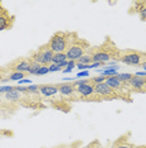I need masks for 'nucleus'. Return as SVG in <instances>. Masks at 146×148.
Here are the masks:
<instances>
[{"instance_id":"f704fd0d","label":"nucleus","mask_w":146,"mask_h":148,"mask_svg":"<svg viewBox=\"0 0 146 148\" xmlns=\"http://www.w3.org/2000/svg\"><path fill=\"white\" fill-rule=\"evenodd\" d=\"M1 103H3V101H1V97H0V105H1Z\"/></svg>"},{"instance_id":"b1692460","label":"nucleus","mask_w":146,"mask_h":148,"mask_svg":"<svg viewBox=\"0 0 146 148\" xmlns=\"http://www.w3.org/2000/svg\"><path fill=\"white\" fill-rule=\"evenodd\" d=\"M106 79H107V77H105V76H98V77H93V79H91V81L93 82V85H97V84L106 82Z\"/></svg>"},{"instance_id":"a211bd4d","label":"nucleus","mask_w":146,"mask_h":148,"mask_svg":"<svg viewBox=\"0 0 146 148\" xmlns=\"http://www.w3.org/2000/svg\"><path fill=\"white\" fill-rule=\"evenodd\" d=\"M77 61H78V63H81V65H91L92 63V55L89 52H86L81 58L77 60Z\"/></svg>"},{"instance_id":"f8f14e48","label":"nucleus","mask_w":146,"mask_h":148,"mask_svg":"<svg viewBox=\"0 0 146 148\" xmlns=\"http://www.w3.org/2000/svg\"><path fill=\"white\" fill-rule=\"evenodd\" d=\"M58 85H51V84H45V85H41L39 86V94L42 96L45 97H51L54 96L55 94H58Z\"/></svg>"},{"instance_id":"f03ea898","label":"nucleus","mask_w":146,"mask_h":148,"mask_svg":"<svg viewBox=\"0 0 146 148\" xmlns=\"http://www.w3.org/2000/svg\"><path fill=\"white\" fill-rule=\"evenodd\" d=\"M78 39L77 33L71 32H57L54 33L48 42L49 48L54 53H66L68 47Z\"/></svg>"},{"instance_id":"423d86ee","label":"nucleus","mask_w":146,"mask_h":148,"mask_svg":"<svg viewBox=\"0 0 146 148\" xmlns=\"http://www.w3.org/2000/svg\"><path fill=\"white\" fill-rule=\"evenodd\" d=\"M95 94L98 97H102V99H115V97H118L117 94H116L106 82L95 85Z\"/></svg>"},{"instance_id":"0eeeda50","label":"nucleus","mask_w":146,"mask_h":148,"mask_svg":"<svg viewBox=\"0 0 146 148\" xmlns=\"http://www.w3.org/2000/svg\"><path fill=\"white\" fill-rule=\"evenodd\" d=\"M106 84H107V85L111 87V89L114 90L116 94H117V96H118V94H120V91H125V90H126V85H127V84L122 82L117 76L107 77V79H106Z\"/></svg>"},{"instance_id":"4468645a","label":"nucleus","mask_w":146,"mask_h":148,"mask_svg":"<svg viewBox=\"0 0 146 148\" xmlns=\"http://www.w3.org/2000/svg\"><path fill=\"white\" fill-rule=\"evenodd\" d=\"M30 70V61L29 60H19L14 66V72L28 73Z\"/></svg>"},{"instance_id":"412c9836","label":"nucleus","mask_w":146,"mask_h":148,"mask_svg":"<svg viewBox=\"0 0 146 148\" xmlns=\"http://www.w3.org/2000/svg\"><path fill=\"white\" fill-rule=\"evenodd\" d=\"M132 76H134L132 73H118V75H117L118 79H120L122 82H125V84L130 82V80L132 79Z\"/></svg>"},{"instance_id":"c85d7f7f","label":"nucleus","mask_w":146,"mask_h":148,"mask_svg":"<svg viewBox=\"0 0 146 148\" xmlns=\"http://www.w3.org/2000/svg\"><path fill=\"white\" fill-rule=\"evenodd\" d=\"M89 76V72L88 71H81L77 73V77H88Z\"/></svg>"},{"instance_id":"6e6552de","label":"nucleus","mask_w":146,"mask_h":148,"mask_svg":"<svg viewBox=\"0 0 146 148\" xmlns=\"http://www.w3.org/2000/svg\"><path fill=\"white\" fill-rule=\"evenodd\" d=\"M58 90L59 92L62 94L63 96H74V94H78L77 92V87L74 86L73 82H62V84H58Z\"/></svg>"},{"instance_id":"f3484780","label":"nucleus","mask_w":146,"mask_h":148,"mask_svg":"<svg viewBox=\"0 0 146 148\" xmlns=\"http://www.w3.org/2000/svg\"><path fill=\"white\" fill-rule=\"evenodd\" d=\"M117 70H118V66H114V67H105V69L101 71V76H105V77L117 76V75H118Z\"/></svg>"},{"instance_id":"7c9ffc66","label":"nucleus","mask_w":146,"mask_h":148,"mask_svg":"<svg viewBox=\"0 0 146 148\" xmlns=\"http://www.w3.org/2000/svg\"><path fill=\"white\" fill-rule=\"evenodd\" d=\"M135 75H136V76H140V77H145V79H146V72H144V71H141V72H136Z\"/></svg>"},{"instance_id":"4be33fe9","label":"nucleus","mask_w":146,"mask_h":148,"mask_svg":"<svg viewBox=\"0 0 146 148\" xmlns=\"http://www.w3.org/2000/svg\"><path fill=\"white\" fill-rule=\"evenodd\" d=\"M76 66H77V63H76V61H68L67 67H66V69L63 70V73H71V72H72V70L74 69Z\"/></svg>"},{"instance_id":"dca6fc26","label":"nucleus","mask_w":146,"mask_h":148,"mask_svg":"<svg viewBox=\"0 0 146 148\" xmlns=\"http://www.w3.org/2000/svg\"><path fill=\"white\" fill-rule=\"evenodd\" d=\"M5 99L8 100V101H19V100L22 99V92H19L18 90H15L14 87H13V90H10L9 92L5 94Z\"/></svg>"},{"instance_id":"c9c22d12","label":"nucleus","mask_w":146,"mask_h":148,"mask_svg":"<svg viewBox=\"0 0 146 148\" xmlns=\"http://www.w3.org/2000/svg\"><path fill=\"white\" fill-rule=\"evenodd\" d=\"M145 80H146V79H145Z\"/></svg>"},{"instance_id":"f257e3e1","label":"nucleus","mask_w":146,"mask_h":148,"mask_svg":"<svg viewBox=\"0 0 146 148\" xmlns=\"http://www.w3.org/2000/svg\"><path fill=\"white\" fill-rule=\"evenodd\" d=\"M88 52L92 55V63L98 62L105 66L107 62H110V60L120 57V52H118L117 47L110 41V38H107L105 45L96 47V48H92L91 51H88Z\"/></svg>"},{"instance_id":"7ed1b4c3","label":"nucleus","mask_w":146,"mask_h":148,"mask_svg":"<svg viewBox=\"0 0 146 148\" xmlns=\"http://www.w3.org/2000/svg\"><path fill=\"white\" fill-rule=\"evenodd\" d=\"M89 48V43L84 39L78 38L74 43H72L71 46L68 47V49L66 51V55H67L68 61H77L82 56L87 52V49Z\"/></svg>"},{"instance_id":"aec40b11","label":"nucleus","mask_w":146,"mask_h":148,"mask_svg":"<svg viewBox=\"0 0 146 148\" xmlns=\"http://www.w3.org/2000/svg\"><path fill=\"white\" fill-rule=\"evenodd\" d=\"M42 67V65H39L38 62H35V61H32L30 60V70H29V75H35L36 72H38V70Z\"/></svg>"},{"instance_id":"2f4dec72","label":"nucleus","mask_w":146,"mask_h":148,"mask_svg":"<svg viewBox=\"0 0 146 148\" xmlns=\"http://www.w3.org/2000/svg\"><path fill=\"white\" fill-rule=\"evenodd\" d=\"M140 67H141L142 70H146V61H144V62H142L141 65H140Z\"/></svg>"},{"instance_id":"39448f33","label":"nucleus","mask_w":146,"mask_h":148,"mask_svg":"<svg viewBox=\"0 0 146 148\" xmlns=\"http://www.w3.org/2000/svg\"><path fill=\"white\" fill-rule=\"evenodd\" d=\"M120 60L122 63L130 66H140L142 62L146 61V53L134 51V49H128L125 53L120 56Z\"/></svg>"},{"instance_id":"20e7f679","label":"nucleus","mask_w":146,"mask_h":148,"mask_svg":"<svg viewBox=\"0 0 146 148\" xmlns=\"http://www.w3.org/2000/svg\"><path fill=\"white\" fill-rule=\"evenodd\" d=\"M53 57H54V52L49 48V46L47 43V45L41 47L36 52L33 53L32 61L38 62L39 65H42V66H49L53 63Z\"/></svg>"},{"instance_id":"473e14b6","label":"nucleus","mask_w":146,"mask_h":148,"mask_svg":"<svg viewBox=\"0 0 146 148\" xmlns=\"http://www.w3.org/2000/svg\"><path fill=\"white\" fill-rule=\"evenodd\" d=\"M95 146H96V142H95V143H92V144H91V146H89L88 148H95ZM98 148H102V147H101V144H99V146H98Z\"/></svg>"},{"instance_id":"6ab92c4d","label":"nucleus","mask_w":146,"mask_h":148,"mask_svg":"<svg viewBox=\"0 0 146 148\" xmlns=\"http://www.w3.org/2000/svg\"><path fill=\"white\" fill-rule=\"evenodd\" d=\"M26 73H23V72H13L10 76H9L8 81L9 80H11V81H20V80H23L25 77Z\"/></svg>"},{"instance_id":"1a4fd4ad","label":"nucleus","mask_w":146,"mask_h":148,"mask_svg":"<svg viewBox=\"0 0 146 148\" xmlns=\"http://www.w3.org/2000/svg\"><path fill=\"white\" fill-rule=\"evenodd\" d=\"M77 92L78 96L81 97H86V99H89L92 95H95V85L92 81H89L84 85H81L77 87Z\"/></svg>"},{"instance_id":"2eb2a0df","label":"nucleus","mask_w":146,"mask_h":148,"mask_svg":"<svg viewBox=\"0 0 146 148\" xmlns=\"http://www.w3.org/2000/svg\"><path fill=\"white\" fill-rule=\"evenodd\" d=\"M53 63L54 65H58L59 67H67L68 65V58L66 53H54V57H53Z\"/></svg>"},{"instance_id":"9b49d317","label":"nucleus","mask_w":146,"mask_h":148,"mask_svg":"<svg viewBox=\"0 0 146 148\" xmlns=\"http://www.w3.org/2000/svg\"><path fill=\"white\" fill-rule=\"evenodd\" d=\"M13 22H14V16H11L5 9H3V12L0 13V31L9 29L13 25Z\"/></svg>"},{"instance_id":"cd10ccee","label":"nucleus","mask_w":146,"mask_h":148,"mask_svg":"<svg viewBox=\"0 0 146 148\" xmlns=\"http://www.w3.org/2000/svg\"><path fill=\"white\" fill-rule=\"evenodd\" d=\"M116 148H134V147H132L131 144H128V143L124 142V143H120V144H117V146H116Z\"/></svg>"},{"instance_id":"393cba45","label":"nucleus","mask_w":146,"mask_h":148,"mask_svg":"<svg viewBox=\"0 0 146 148\" xmlns=\"http://www.w3.org/2000/svg\"><path fill=\"white\" fill-rule=\"evenodd\" d=\"M49 72H58V71H61V67H59L58 65H54V63H52V65H49Z\"/></svg>"},{"instance_id":"72a5a7b5","label":"nucleus","mask_w":146,"mask_h":148,"mask_svg":"<svg viewBox=\"0 0 146 148\" xmlns=\"http://www.w3.org/2000/svg\"><path fill=\"white\" fill-rule=\"evenodd\" d=\"M3 9H4V8H1V6H0V13H1V12H3Z\"/></svg>"},{"instance_id":"c756f323","label":"nucleus","mask_w":146,"mask_h":148,"mask_svg":"<svg viewBox=\"0 0 146 148\" xmlns=\"http://www.w3.org/2000/svg\"><path fill=\"white\" fill-rule=\"evenodd\" d=\"M30 82H32L30 80H26V79H23V80H20V81H18L19 85H23V84H30Z\"/></svg>"},{"instance_id":"bb28decb","label":"nucleus","mask_w":146,"mask_h":148,"mask_svg":"<svg viewBox=\"0 0 146 148\" xmlns=\"http://www.w3.org/2000/svg\"><path fill=\"white\" fill-rule=\"evenodd\" d=\"M89 81H91V80H77V81H74L73 84H74L76 87H78V86H81V85H84V84L89 82Z\"/></svg>"},{"instance_id":"5701e85b","label":"nucleus","mask_w":146,"mask_h":148,"mask_svg":"<svg viewBox=\"0 0 146 148\" xmlns=\"http://www.w3.org/2000/svg\"><path fill=\"white\" fill-rule=\"evenodd\" d=\"M49 72V67L48 66H42L41 69L38 70V72L35 73L36 76H44V75H47V73Z\"/></svg>"},{"instance_id":"ddd939ff","label":"nucleus","mask_w":146,"mask_h":148,"mask_svg":"<svg viewBox=\"0 0 146 148\" xmlns=\"http://www.w3.org/2000/svg\"><path fill=\"white\" fill-rule=\"evenodd\" d=\"M134 12L137 13L139 16L142 22H146V4H145V0L142 1H135V5H134Z\"/></svg>"},{"instance_id":"9d476101","label":"nucleus","mask_w":146,"mask_h":148,"mask_svg":"<svg viewBox=\"0 0 146 148\" xmlns=\"http://www.w3.org/2000/svg\"><path fill=\"white\" fill-rule=\"evenodd\" d=\"M127 85L130 86L132 90H136V91H146V90H145V87H146L145 77H140V76L134 75Z\"/></svg>"},{"instance_id":"a878e982","label":"nucleus","mask_w":146,"mask_h":148,"mask_svg":"<svg viewBox=\"0 0 146 148\" xmlns=\"http://www.w3.org/2000/svg\"><path fill=\"white\" fill-rule=\"evenodd\" d=\"M13 90V86H0V94H6Z\"/></svg>"}]
</instances>
